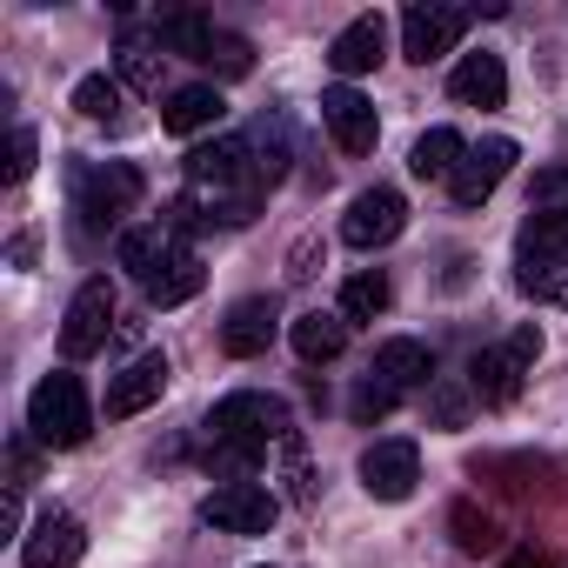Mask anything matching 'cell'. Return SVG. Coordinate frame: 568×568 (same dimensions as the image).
I'll list each match as a JSON object with an SVG mask.
<instances>
[{"label":"cell","mask_w":568,"mask_h":568,"mask_svg":"<svg viewBox=\"0 0 568 568\" xmlns=\"http://www.w3.org/2000/svg\"><path fill=\"white\" fill-rule=\"evenodd\" d=\"M288 435H295V408L261 388H241V395L214 402V415H207V442L241 448V455H267V442H288Z\"/></svg>","instance_id":"1"},{"label":"cell","mask_w":568,"mask_h":568,"mask_svg":"<svg viewBox=\"0 0 568 568\" xmlns=\"http://www.w3.org/2000/svg\"><path fill=\"white\" fill-rule=\"evenodd\" d=\"M28 428H34L41 448H81L94 435V408H88L81 375H68V368L41 375L34 395H28Z\"/></svg>","instance_id":"2"},{"label":"cell","mask_w":568,"mask_h":568,"mask_svg":"<svg viewBox=\"0 0 568 568\" xmlns=\"http://www.w3.org/2000/svg\"><path fill=\"white\" fill-rule=\"evenodd\" d=\"M535 355H541V328H535V322H521L501 348H481V355L468 362V395H475L481 408H508V402L521 395V382H528Z\"/></svg>","instance_id":"3"},{"label":"cell","mask_w":568,"mask_h":568,"mask_svg":"<svg viewBox=\"0 0 568 568\" xmlns=\"http://www.w3.org/2000/svg\"><path fill=\"white\" fill-rule=\"evenodd\" d=\"M141 168H128V161H108V168H74V221L88 227V234H101V227H114L134 201H141Z\"/></svg>","instance_id":"4"},{"label":"cell","mask_w":568,"mask_h":568,"mask_svg":"<svg viewBox=\"0 0 568 568\" xmlns=\"http://www.w3.org/2000/svg\"><path fill=\"white\" fill-rule=\"evenodd\" d=\"M108 335H114V281L108 274H88L81 295L68 302V322H61V355L68 362H88V355L108 348Z\"/></svg>","instance_id":"5"},{"label":"cell","mask_w":568,"mask_h":568,"mask_svg":"<svg viewBox=\"0 0 568 568\" xmlns=\"http://www.w3.org/2000/svg\"><path fill=\"white\" fill-rule=\"evenodd\" d=\"M402 227H408V201H402V187H388V181L362 187V194L348 201V214H342V241H348V247H362V254L388 247Z\"/></svg>","instance_id":"6"},{"label":"cell","mask_w":568,"mask_h":568,"mask_svg":"<svg viewBox=\"0 0 568 568\" xmlns=\"http://www.w3.org/2000/svg\"><path fill=\"white\" fill-rule=\"evenodd\" d=\"M274 515H281V501L261 481H221L214 495H201V521L221 535H267Z\"/></svg>","instance_id":"7"},{"label":"cell","mask_w":568,"mask_h":568,"mask_svg":"<svg viewBox=\"0 0 568 568\" xmlns=\"http://www.w3.org/2000/svg\"><path fill=\"white\" fill-rule=\"evenodd\" d=\"M508 168H515V141H508V134H488L481 148L462 154V168H455V181H448V201H455V207H481V201L508 181Z\"/></svg>","instance_id":"8"},{"label":"cell","mask_w":568,"mask_h":568,"mask_svg":"<svg viewBox=\"0 0 568 568\" xmlns=\"http://www.w3.org/2000/svg\"><path fill=\"white\" fill-rule=\"evenodd\" d=\"M415 481H422V448H415V442L395 435V442L362 448V488H368L375 501H408Z\"/></svg>","instance_id":"9"},{"label":"cell","mask_w":568,"mask_h":568,"mask_svg":"<svg viewBox=\"0 0 568 568\" xmlns=\"http://www.w3.org/2000/svg\"><path fill=\"white\" fill-rule=\"evenodd\" d=\"M88 555V528H81V515H68V508H48L28 535H21V561L28 568H74Z\"/></svg>","instance_id":"10"},{"label":"cell","mask_w":568,"mask_h":568,"mask_svg":"<svg viewBox=\"0 0 568 568\" xmlns=\"http://www.w3.org/2000/svg\"><path fill=\"white\" fill-rule=\"evenodd\" d=\"M462 28H468V14H462V8H442V0L408 8V14H402V54H408L415 68H428V61H442V54L462 41Z\"/></svg>","instance_id":"11"},{"label":"cell","mask_w":568,"mask_h":568,"mask_svg":"<svg viewBox=\"0 0 568 568\" xmlns=\"http://www.w3.org/2000/svg\"><path fill=\"white\" fill-rule=\"evenodd\" d=\"M168 375H174V368H168V355H134V362L108 382V402H101V408H108V422H128V415L154 408V402L168 395Z\"/></svg>","instance_id":"12"},{"label":"cell","mask_w":568,"mask_h":568,"mask_svg":"<svg viewBox=\"0 0 568 568\" xmlns=\"http://www.w3.org/2000/svg\"><path fill=\"white\" fill-rule=\"evenodd\" d=\"M322 128L335 134V148H342V154H368V148H375V134H382L375 101H368V94H355V88H328V94H322Z\"/></svg>","instance_id":"13"},{"label":"cell","mask_w":568,"mask_h":568,"mask_svg":"<svg viewBox=\"0 0 568 568\" xmlns=\"http://www.w3.org/2000/svg\"><path fill=\"white\" fill-rule=\"evenodd\" d=\"M274 328H281V308H274V295H247V302H234V308H227V322H221V355H234V362H254V355H267Z\"/></svg>","instance_id":"14"},{"label":"cell","mask_w":568,"mask_h":568,"mask_svg":"<svg viewBox=\"0 0 568 568\" xmlns=\"http://www.w3.org/2000/svg\"><path fill=\"white\" fill-rule=\"evenodd\" d=\"M328 61H335V74H342V81H355V74H375V68L388 61V21H382V14H355V21L335 34Z\"/></svg>","instance_id":"15"},{"label":"cell","mask_w":568,"mask_h":568,"mask_svg":"<svg viewBox=\"0 0 568 568\" xmlns=\"http://www.w3.org/2000/svg\"><path fill=\"white\" fill-rule=\"evenodd\" d=\"M382 388H395V395H408V388H428L435 382V348L428 342H408V335H395V342H382L375 348V368H368Z\"/></svg>","instance_id":"16"},{"label":"cell","mask_w":568,"mask_h":568,"mask_svg":"<svg viewBox=\"0 0 568 568\" xmlns=\"http://www.w3.org/2000/svg\"><path fill=\"white\" fill-rule=\"evenodd\" d=\"M448 94H455L462 108H501V101H508V68H501V54H462L455 74H448Z\"/></svg>","instance_id":"17"},{"label":"cell","mask_w":568,"mask_h":568,"mask_svg":"<svg viewBox=\"0 0 568 568\" xmlns=\"http://www.w3.org/2000/svg\"><path fill=\"white\" fill-rule=\"evenodd\" d=\"M201 281H207V267H201V254L181 241V247L168 254V267L148 281V308H181V302H194V295H201Z\"/></svg>","instance_id":"18"},{"label":"cell","mask_w":568,"mask_h":568,"mask_svg":"<svg viewBox=\"0 0 568 568\" xmlns=\"http://www.w3.org/2000/svg\"><path fill=\"white\" fill-rule=\"evenodd\" d=\"M515 254H521V267L528 261H568V207H528Z\"/></svg>","instance_id":"19"},{"label":"cell","mask_w":568,"mask_h":568,"mask_svg":"<svg viewBox=\"0 0 568 568\" xmlns=\"http://www.w3.org/2000/svg\"><path fill=\"white\" fill-rule=\"evenodd\" d=\"M221 114H227L221 88H174L168 108H161V128L168 134H201V128H221Z\"/></svg>","instance_id":"20"},{"label":"cell","mask_w":568,"mask_h":568,"mask_svg":"<svg viewBox=\"0 0 568 568\" xmlns=\"http://www.w3.org/2000/svg\"><path fill=\"white\" fill-rule=\"evenodd\" d=\"M462 154H468V141H462L455 128H428V134L408 148V174H415V181H455Z\"/></svg>","instance_id":"21"},{"label":"cell","mask_w":568,"mask_h":568,"mask_svg":"<svg viewBox=\"0 0 568 568\" xmlns=\"http://www.w3.org/2000/svg\"><path fill=\"white\" fill-rule=\"evenodd\" d=\"M288 342H295V355H302V362H335V355L348 348V322H342V315L308 308V315H295V322H288Z\"/></svg>","instance_id":"22"},{"label":"cell","mask_w":568,"mask_h":568,"mask_svg":"<svg viewBox=\"0 0 568 568\" xmlns=\"http://www.w3.org/2000/svg\"><path fill=\"white\" fill-rule=\"evenodd\" d=\"M174 247H181V241H174V234L154 221V227H128L114 254H121V267H128V274H141V288H148V281L168 267V254H174Z\"/></svg>","instance_id":"23"},{"label":"cell","mask_w":568,"mask_h":568,"mask_svg":"<svg viewBox=\"0 0 568 568\" xmlns=\"http://www.w3.org/2000/svg\"><path fill=\"white\" fill-rule=\"evenodd\" d=\"M388 302H395V281L382 274V267H362V274H348L342 281V322H375V315H388Z\"/></svg>","instance_id":"24"},{"label":"cell","mask_w":568,"mask_h":568,"mask_svg":"<svg viewBox=\"0 0 568 568\" xmlns=\"http://www.w3.org/2000/svg\"><path fill=\"white\" fill-rule=\"evenodd\" d=\"M515 288H521L528 302L568 308V261H528V267H515Z\"/></svg>","instance_id":"25"},{"label":"cell","mask_w":568,"mask_h":568,"mask_svg":"<svg viewBox=\"0 0 568 568\" xmlns=\"http://www.w3.org/2000/svg\"><path fill=\"white\" fill-rule=\"evenodd\" d=\"M448 528H455V548H462V555H488V548H501V528H495L475 501H455Z\"/></svg>","instance_id":"26"},{"label":"cell","mask_w":568,"mask_h":568,"mask_svg":"<svg viewBox=\"0 0 568 568\" xmlns=\"http://www.w3.org/2000/svg\"><path fill=\"white\" fill-rule=\"evenodd\" d=\"M114 54H121V88H141V94H161V54H154L148 41H134V34H128V41H121Z\"/></svg>","instance_id":"27"},{"label":"cell","mask_w":568,"mask_h":568,"mask_svg":"<svg viewBox=\"0 0 568 568\" xmlns=\"http://www.w3.org/2000/svg\"><path fill=\"white\" fill-rule=\"evenodd\" d=\"M201 68H214L221 81H241V74H254V48H247V34H227V28H221Z\"/></svg>","instance_id":"28"},{"label":"cell","mask_w":568,"mask_h":568,"mask_svg":"<svg viewBox=\"0 0 568 568\" xmlns=\"http://www.w3.org/2000/svg\"><path fill=\"white\" fill-rule=\"evenodd\" d=\"M74 108H81L88 121H114V114H121V81H114V74H88V81L74 88Z\"/></svg>","instance_id":"29"},{"label":"cell","mask_w":568,"mask_h":568,"mask_svg":"<svg viewBox=\"0 0 568 568\" xmlns=\"http://www.w3.org/2000/svg\"><path fill=\"white\" fill-rule=\"evenodd\" d=\"M395 402H402V395H395V388H382V382H375V375H368V382H362V388H355V395H348V415H355V422H362V428H375V422H382V415H395Z\"/></svg>","instance_id":"30"},{"label":"cell","mask_w":568,"mask_h":568,"mask_svg":"<svg viewBox=\"0 0 568 568\" xmlns=\"http://www.w3.org/2000/svg\"><path fill=\"white\" fill-rule=\"evenodd\" d=\"M34 154H41L34 128H14V134H8V161H0V181H8V187H21V181L34 174Z\"/></svg>","instance_id":"31"},{"label":"cell","mask_w":568,"mask_h":568,"mask_svg":"<svg viewBox=\"0 0 568 568\" xmlns=\"http://www.w3.org/2000/svg\"><path fill=\"white\" fill-rule=\"evenodd\" d=\"M528 207H568V161L535 168V181H528Z\"/></svg>","instance_id":"32"},{"label":"cell","mask_w":568,"mask_h":568,"mask_svg":"<svg viewBox=\"0 0 568 568\" xmlns=\"http://www.w3.org/2000/svg\"><path fill=\"white\" fill-rule=\"evenodd\" d=\"M495 568H561V555H548V548H535V541H528V548H515V555H501Z\"/></svg>","instance_id":"33"},{"label":"cell","mask_w":568,"mask_h":568,"mask_svg":"<svg viewBox=\"0 0 568 568\" xmlns=\"http://www.w3.org/2000/svg\"><path fill=\"white\" fill-rule=\"evenodd\" d=\"M462 415H468V402H462L455 388H435V422H442V428H462Z\"/></svg>","instance_id":"34"}]
</instances>
